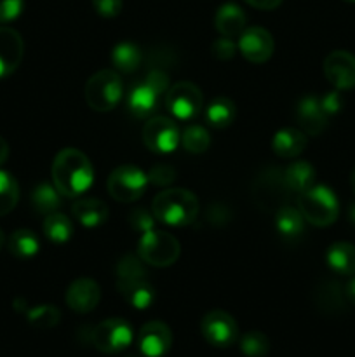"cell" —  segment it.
Listing matches in <instances>:
<instances>
[{
    "mask_svg": "<svg viewBox=\"0 0 355 357\" xmlns=\"http://www.w3.org/2000/svg\"><path fill=\"white\" fill-rule=\"evenodd\" d=\"M52 185L63 197H79L94 183V167L89 157L77 149H63L51 167Z\"/></svg>",
    "mask_w": 355,
    "mask_h": 357,
    "instance_id": "1",
    "label": "cell"
},
{
    "mask_svg": "<svg viewBox=\"0 0 355 357\" xmlns=\"http://www.w3.org/2000/svg\"><path fill=\"white\" fill-rule=\"evenodd\" d=\"M146 275L143 260L136 255H125L117 264V289L138 310L148 309L155 300V289Z\"/></svg>",
    "mask_w": 355,
    "mask_h": 357,
    "instance_id": "2",
    "label": "cell"
},
{
    "mask_svg": "<svg viewBox=\"0 0 355 357\" xmlns=\"http://www.w3.org/2000/svg\"><path fill=\"white\" fill-rule=\"evenodd\" d=\"M152 213L166 225L187 227L197 218L198 199L187 188H167L155 195Z\"/></svg>",
    "mask_w": 355,
    "mask_h": 357,
    "instance_id": "3",
    "label": "cell"
},
{
    "mask_svg": "<svg viewBox=\"0 0 355 357\" xmlns=\"http://www.w3.org/2000/svg\"><path fill=\"white\" fill-rule=\"evenodd\" d=\"M169 73L160 68H153L146 73L145 79L132 86L127 94V108L134 117L146 119L155 114L160 100L166 98L169 91Z\"/></svg>",
    "mask_w": 355,
    "mask_h": 357,
    "instance_id": "4",
    "label": "cell"
},
{
    "mask_svg": "<svg viewBox=\"0 0 355 357\" xmlns=\"http://www.w3.org/2000/svg\"><path fill=\"white\" fill-rule=\"evenodd\" d=\"M298 209L305 222L315 227L333 225L340 215V202L336 194L326 185H313L298 194Z\"/></svg>",
    "mask_w": 355,
    "mask_h": 357,
    "instance_id": "5",
    "label": "cell"
},
{
    "mask_svg": "<svg viewBox=\"0 0 355 357\" xmlns=\"http://www.w3.org/2000/svg\"><path fill=\"white\" fill-rule=\"evenodd\" d=\"M180 253V241L173 234L164 230H148L141 234L138 243V257L141 258L143 264L152 267H171L178 261Z\"/></svg>",
    "mask_w": 355,
    "mask_h": 357,
    "instance_id": "6",
    "label": "cell"
},
{
    "mask_svg": "<svg viewBox=\"0 0 355 357\" xmlns=\"http://www.w3.org/2000/svg\"><path fill=\"white\" fill-rule=\"evenodd\" d=\"M86 101L94 112H110L117 107L124 96V86L118 72L101 70L94 73L86 84Z\"/></svg>",
    "mask_w": 355,
    "mask_h": 357,
    "instance_id": "7",
    "label": "cell"
},
{
    "mask_svg": "<svg viewBox=\"0 0 355 357\" xmlns=\"http://www.w3.org/2000/svg\"><path fill=\"white\" fill-rule=\"evenodd\" d=\"M148 183V174L145 171L131 166V164H124L111 171L106 181V188L111 199H115L117 202H124V204H131L145 194Z\"/></svg>",
    "mask_w": 355,
    "mask_h": 357,
    "instance_id": "8",
    "label": "cell"
},
{
    "mask_svg": "<svg viewBox=\"0 0 355 357\" xmlns=\"http://www.w3.org/2000/svg\"><path fill=\"white\" fill-rule=\"evenodd\" d=\"M93 345L103 354H118L134 340L132 326L125 319L111 317L104 319L93 330Z\"/></svg>",
    "mask_w": 355,
    "mask_h": 357,
    "instance_id": "9",
    "label": "cell"
},
{
    "mask_svg": "<svg viewBox=\"0 0 355 357\" xmlns=\"http://www.w3.org/2000/svg\"><path fill=\"white\" fill-rule=\"evenodd\" d=\"M166 108L178 121H191L200 114L204 107V96L202 91L194 82H178L169 87L166 98H164Z\"/></svg>",
    "mask_w": 355,
    "mask_h": 357,
    "instance_id": "10",
    "label": "cell"
},
{
    "mask_svg": "<svg viewBox=\"0 0 355 357\" xmlns=\"http://www.w3.org/2000/svg\"><path fill=\"white\" fill-rule=\"evenodd\" d=\"M143 142L155 153H171L181 143V132L176 122L164 115L148 119L143 128Z\"/></svg>",
    "mask_w": 355,
    "mask_h": 357,
    "instance_id": "11",
    "label": "cell"
},
{
    "mask_svg": "<svg viewBox=\"0 0 355 357\" xmlns=\"http://www.w3.org/2000/svg\"><path fill=\"white\" fill-rule=\"evenodd\" d=\"M204 340L216 349H226L239 338V326L233 316L225 310H211L200 321Z\"/></svg>",
    "mask_w": 355,
    "mask_h": 357,
    "instance_id": "12",
    "label": "cell"
},
{
    "mask_svg": "<svg viewBox=\"0 0 355 357\" xmlns=\"http://www.w3.org/2000/svg\"><path fill=\"white\" fill-rule=\"evenodd\" d=\"M237 47H239V52L244 56V59L254 63V65H261V63H267L271 58L275 42L267 28L249 26L239 37Z\"/></svg>",
    "mask_w": 355,
    "mask_h": 357,
    "instance_id": "13",
    "label": "cell"
},
{
    "mask_svg": "<svg viewBox=\"0 0 355 357\" xmlns=\"http://www.w3.org/2000/svg\"><path fill=\"white\" fill-rule=\"evenodd\" d=\"M138 351L145 357H164L173 347V331L162 321H150L138 331Z\"/></svg>",
    "mask_w": 355,
    "mask_h": 357,
    "instance_id": "14",
    "label": "cell"
},
{
    "mask_svg": "<svg viewBox=\"0 0 355 357\" xmlns=\"http://www.w3.org/2000/svg\"><path fill=\"white\" fill-rule=\"evenodd\" d=\"M324 75L338 91L355 87V56L348 51H333L324 59Z\"/></svg>",
    "mask_w": 355,
    "mask_h": 357,
    "instance_id": "15",
    "label": "cell"
},
{
    "mask_svg": "<svg viewBox=\"0 0 355 357\" xmlns=\"http://www.w3.org/2000/svg\"><path fill=\"white\" fill-rule=\"evenodd\" d=\"M66 305L77 314H89L97 307L101 300V289L94 279L79 278L66 289Z\"/></svg>",
    "mask_w": 355,
    "mask_h": 357,
    "instance_id": "16",
    "label": "cell"
},
{
    "mask_svg": "<svg viewBox=\"0 0 355 357\" xmlns=\"http://www.w3.org/2000/svg\"><path fill=\"white\" fill-rule=\"evenodd\" d=\"M296 122L308 136H319L327 128L329 115L324 112L319 96L306 94L296 105Z\"/></svg>",
    "mask_w": 355,
    "mask_h": 357,
    "instance_id": "17",
    "label": "cell"
},
{
    "mask_svg": "<svg viewBox=\"0 0 355 357\" xmlns=\"http://www.w3.org/2000/svg\"><path fill=\"white\" fill-rule=\"evenodd\" d=\"M24 54L21 35L14 28L0 26V79H6L17 70Z\"/></svg>",
    "mask_w": 355,
    "mask_h": 357,
    "instance_id": "18",
    "label": "cell"
},
{
    "mask_svg": "<svg viewBox=\"0 0 355 357\" xmlns=\"http://www.w3.org/2000/svg\"><path fill=\"white\" fill-rule=\"evenodd\" d=\"M214 26L216 30L219 31V35H223V37H240L242 31L247 28L246 13L233 2L223 3V6L216 10Z\"/></svg>",
    "mask_w": 355,
    "mask_h": 357,
    "instance_id": "19",
    "label": "cell"
},
{
    "mask_svg": "<svg viewBox=\"0 0 355 357\" xmlns=\"http://www.w3.org/2000/svg\"><path fill=\"white\" fill-rule=\"evenodd\" d=\"M306 145H308L306 135L301 129L296 128L281 129L275 132L274 139H271V150L281 159H294V157L301 155Z\"/></svg>",
    "mask_w": 355,
    "mask_h": 357,
    "instance_id": "20",
    "label": "cell"
},
{
    "mask_svg": "<svg viewBox=\"0 0 355 357\" xmlns=\"http://www.w3.org/2000/svg\"><path fill=\"white\" fill-rule=\"evenodd\" d=\"M72 213L84 227L94 229V227L103 225L108 220V206L100 199H80L72 206Z\"/></svg>",
    "mask_w": 355,
    "mask_h": 357,
    "instance_id": "21",
    "label": "cell"
},
{
    "mask_svg": "<svg viewBox=\"0 0 355 357\" xmlns=\"http://www.w3.org/2000/svg\"><path fill=\"white\" fill-rule=\"evenodd\" d=\"M315 167L308 160H294L285 167L282 178H284V183L289 190L301 194L306 188L315 185Z\"/></svg>",
    "mask_w": 355,
    "mask_h": 357,
    "instance_id": "22",
    "label": "cell"
},
{
    "mask_svg": "<svg viewBox=\"0 0 355 357\" xmlns=\"http://www.w3.org/2000/svg\"><path fill=\"white\" fill-rule=\"evenodd\" d=\"M327 267L338 275H355V246L350 243L331 244L326 253Z\"/></svg>",
    "mask_w": 355,
    "mask_h": 357,
    "instance_id": "23",
    "label": "cell"
},
{
    "mask_svg": "<svg viewBox=\"0 0 355 357\" xmlns=\"http://www.w3.org/2000/svg\"><path fill=\"white\" fill-rule=\"evenodd\" d=\"M275 229L285 239H296L305 232V218L298 208L281 206L275 213Z\"/></svg>",
    "mask_w": 355,
    "mask_h": 357,
    "instance_id": "24",
    "label": "cell"
},
{
    "mask_svg": "<svg viewBox=\"0 0 355 357\" xmlns=\"http://www.w3.org/2000/svg\"><path fill=\"white\" fill-rule=\"evenodd\" d=\"M205 121L214 129L228 128L235 121V103L226 96H216L205 108Z\"/></svg>",
    "mask_w": 355,
    "mask_h": 357,
    "instance_id": "25",
    "label": "cell"
},
{
    "mask_svg": "<svg viewBox=\"0 0 355 357\" xmlns=\"http://www.w3.org/2000/svg\"><path fill=\"white\" fill-rule=\"evenodd\" d=\"M141 49L132 42H120L111 51V65L115 66V72L132 73L141 65Z\"/></svg>",
    "mask_w": 355,
    "mask_h": 357,
    "instance_id": "26",
    "label": "cell"
},
{
    "mask_svg": "<svg viewBox=\"0 0 355 357\" xmlns=\"http://www.w3.org/2000/svg\"><path fill=\"white\" fill-rule=\"evenodd\" d=\"M7 248H9L13 257L19 258V260H30L40 250V241L31 230L19 229L10 234Z\"/></svg>",
    "mask_w": 355,
    "mask_h": 357,
    "instance_id": "27",
    "label": "cell"
},
{
    "mask_svg": "<svg viewBox=\"0 0 355 357\" xmlns=\"http://www.w3.org/2000/svg\"><path fill=\"white\" fill-rule=\"evenodd\" d=\"M31 206L37 213L42 215H51L56 213L63 204V195L59 194L58 188L51 183H40L33 188L30 195Z\"/></svg>",
    "mask_w": 355,
    "mask_h": 357,
    "instance_id": "28",
    "label": "cell"
},
{
    "mask_svg": "<svg viewBox=\"0 0 355 357\" xmlns=\"http://www.w3.org/2000/svg\"><path fill=\"white\" fill-rule=\"evenodd\" d=\"M42 230H44L45 237L54 244L68 243L73 236V225L70 218L58 211L45 216L44 223H42Z\"/></svg>",
    "mask_w": 355,
    "mask_h": 357,
    "instance_id": "29",
    "label": "cell"
},
{
    "mask_svg": "<svg viewBox=\"0 0 355 357\" xmlns=\"http://www.w3.org/2000/svg\"><path fill=\"white\" fill-rule=\"evenodd\" d=\"M19 201V187L14 176L0 169V216H6L16 208Z\"/></svg>",
    "mask_w": 355,
    "mask_h": 357,
    "instance_id": "30",
    "label": "cell"
},
{
    "mask_svg": "<svg viewBox=\"0 0 355 357\" xmlns=\"http://www.w3.org/2000/svg\"><path fill=\"white\" fill-rule=\"evenodd\" d=\"M181 145L190 153H204L211 145V136L202 126H188L181 135Z\"/></svg>",
    "mask_w": 355,
    "mask_h": 357,
    "instance_id": "31",
    "label": "cell"
},
{
    "mask_svg": "<svg viewBox=\"0 0 355 357\" xmlns=\"http://www.w3.org/2000/svg\"><path fill=\"white\" fill-rule=\"evenodd\" d=\"M26 319L33 328L51 330V328L58 326V323L61 321V312L54 305H38L26 310Z\"/></svg>",
    "mask_w": 355,
    "mask_h": 357,
    "instance_id": "32",
    "label": "cell"
},
{
    "mask_svg": "<svg viewBox=\"0 0 355 357\" xmlns=\"http://www.w3.org/2000/svg\"><path fill=\"white\" fill-rule=\"evenodd\" d=\"M240 352L246 357H265L270 352V340L261 331H247L240 338Z\"/></svg>",
    "mask_w": 355,
    "mask_h": 357,
    "instance_id": "33",
    "label": "cell"
},
{
    "mask_svg": "<svg viewBox=\"0 0 355 357\" xmlns=\"http://www.w3.org/2000/svg\"><path fill=\"white\" fill-rule=\"evenodd\" d=\"M146 174H148L150 183L157 185V187H167L176 180V169L169 164H155Z\"/></svg>",
    "mask_w": 355,
    "mask_h": 357,
    "instance_id": "34",
    "label": "cell"
},
{
    "mask_svg": "<svg viewBox=\"0 0 355 357\" xmlns=\"http://www.w3.org/2000/svg\"><path fill=\"white\" fill-rule=\"evenodd\" d=\"M237 44L233 38H228V37H219L216 38L214 42H212L211 45V52L214 58L221 59V61H228V59H232L233 56H235L237 52Z\"/></svg>",
    "mask_w": 355,
    "mask_h": 357,
    "instance_id": "35",
    "label": "cell"
},
{
    "mask_svg": "<svg viewBox=\"0 0 355 357\" xmlns=\"http://www.w3.org/2000/svg\"><path fill=\"white\" fill-rule=\"evenodd\" d=\"M155 220L157 218L153 216V213L146 211V209H143V208L136 209V211H132V215L129 216V222H131L132 229L138 230V232H141V234L155 229Z\"/></svg>",
    "mask_w": 355,
    "mask_h": 357,
    "instance_id": "36",
    "label": "cell"
},
{
    "mask_svg": "<svg viewBox=\"0 0 355 357\" xmlns=\"http://www.w3.org/2000/svg\"><path fill=\"white\" fill-rule=\"evenodd\" d=\"M24 0H0V24L17 20L23 13Z\"/></svg>",
    "mask_w": 355,
    "mask_h": 357,
    "instance_id": "37",
    "label": "cell"
},
{
    "mask_svg": "<svg viewBox=\"0 0 355 357\" xmlns=\"http://www.w3.org/2000/svg\"><path fill=\"white\" fill-rule=\"evenodd\" d=\"M320 105H322L324 112H326L329 117L336 115L338 112L343 108V96H341L340 91H331V93H326L324 96H319Z\"/></svg>",
    "mask_w": 355,
    "mask_h": 357,
    "instance_id": "38",
    "label": "cell"
},
{
    "mask_svg": "<svg viewBox=\"0 0 355 357\" xmlns=\"http://www.w3.org/2000/svg\"><path fill=\"white\" fill-rule=\"evenodd\" d=\"M93 7L100 16L115 17L120 14L124 2L122 0H93Z\"/></svg>",
    "mask_w": 355,
    "mask_h": 357,
    "instance_id": "39",
    "label": "cell"
},
{
    "mask_svg": "<svg viewBox=\"0 0 355 357\" xmlns=\"http://www.w3.org/2000/svg\"><path fill=\"white\" fill-rule=\"evenodd\" d=\"M251 7L254 9H261V10H271L277 9L278 6L282 3V0H246Z\"/></svg>",
    "mask_w": 355,
    "mask_h": 357,
    "instance_id": "40",
    "label": "cell"
},
{
    "mask_svg": "<svg viewBox=\"0 0 355 357\" xmlns=\"http://www.w3.org/2000/svg\"><path fill=\"white\" fill-rule=\"evenodd\" d=\"M345 296H347L352 305H355V278H352L345 286Z\"/></svg>",
    "mask_w": 355,
    "mask_h": 357,
    "instance_id": "41",
    "label": "cell"
},
{
    "mask_svg": "<svg viewBox=\"0 0 355 357\" xmlns=\"http://www.w3.org/2000/svg\"><path fill=\"white\" fill-rule=\"evenodd\" d=\"M9 159V143L0 136V166Z\"/></svg>",
    "mask_w": 355,
    "mask_h": 357,
    "instance_id": "42",
    "label": "cell"
},
{
    "mask_svg": "<svg viewBox=\"0 0 355 357\" xmlns=\"http://www.w3.org/2000/svg\"><path fill=\"white\" fill-rule=\"evenodd\" d=\"M348 220H350L352 225H355V202H352L350 208H348Z\"/></svg>",
    "mask_w": 355,
    "mask_h": 357,
    "instance_id": "43",
    "label": "cell"
},
{
    "mask_svg": "<svg viewBox=\"0 0 355 357\" xmlns=\"http://www.w3.org/2000/svg\"><path fill=\"white\" fill-rule=\"evenodd\" d=\"M350 185H352V190H354V194H355V169L352 171V174H350Z\"/></svg>",
    "mask_w": 355,
    "mask_h": 357,
    "instance_id": "44",
    "label": "cell"
},
{
    "mask_svg": "<svg viewBox=\"0 0 355 357\" xmlns=\"http://www.w3.org/2000/svg\"><path fill=\"white\" fill-rule=\"evenodd\" d=\"M3 243H6V237H3V232H2V229H0V251H2V248H3Z\"/></svg>",
    "mask_w": 355,
    "mask_h": 357,
    "instance_id": "45",
    "label": "cell"
},
{
    "mask_svg": "<svg viewBox=\"0 0 355 357\" xmlns=\"http://www.w3.org/2000/svg\"><path fill=\"white\" fill-rule=\"evenodd\" d=\"M345 2H355V0H345Z\"/></svg>",
    "mask_w": 355,
    "mask_h": 357,
    "instance_id": "46",
    "label": "cell"
}]
</instances>
